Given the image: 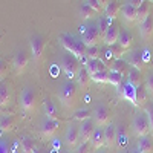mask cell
<instances>
[{"mask_svg": "<svg viewBox=\"0 0 153 153\" xmlns=\"http://www.w3.org/2000/svg\"><path fill=\"white\" fill-rule=\"evenodd\" d=\"M118 37H120V31L118 28L115 26V25L110 23V26L107 28L104 37H103V42L106 46H113V45H117L118 43Z\"/></svg>", "mask_w": 153, "mask_h": 153, "instance_id": "13", "label": "cell"}, {"mask_svg": "<svg viewBox=\"0 0 153 153\" xmlns=\"http://www.w3.org/2000/svg\"><path fill=\"white\" fill-rule=\"evenodd\" d=\"M20 106L25 112H32L35 109V92L31 87H25L20 95Z\"/></svg>", "mask_w": 153, "mask_h": 153, "instance_id": "7", "label": "cell"}, {"mask_svg": "<svg viewBox=\"0 0 153 153\" xmlns=\"http://www.w3.org/2000/svg\"><path fill=\"white\" fill-rule=\"evenodd\" d=\"M121 97L126 98V100H129L133 106H136V87L132 86L129 81L123 86V89H121Z\"/></svg>", "mask_w": 153, "mask_h": 153, "instance_id": "16", "label": "cell"}, {"mask_svg": "<svg viewBox=\"0 0 153 153\" xmlns=\"http://www.w3.org/2000/svg\"><path fill=\"white\" fill-rule=\"evenodd\" d=\"M144 2V0H127V3H130V5H133L135 8H138L139 5H141Z\"/></svg>", "mask_w": 153, "mask_h": 153, "instance_id": "46", "label": "cell"}, {"mask_svg": "<svg viewBox=\"0 0 153 153\" xmlns=\"http://www.w3.org/2000/svg\"><path fill=\"white\" fill-rule=\"evenodd\" d=\"M43 109H45V115H46V118L60 121V118H58V110H57V107H55V104H54V101H51L49 98H48V100H45V103H43Z\"/></svg>", "mask_w": 153, "mask_h": 153, "instance_id": "21", "label": "cell"}, {"mask_svg": "<svg viewBox=\"0 0 153 153\" xmlns=\"http://www.w3.org/2000/svg\"><path fill=\"white\" fill-rule=\"evenodd\" d=\"M58 97H60V101L63 103L65 107H72L75 104V100H76V86L68 80L61 86Z\"/></svg>", "mask_w": 153, "mask_h": 153, "instance_id": "3", "label": "cell"}, {"mask_svg": "<svg viewBox=\"0 0 153 153\" xmlns=\"http://www.w3.org/2000/svg\"><path fill=\"white\" fill-rule=\"evenodd\" d=\"M98 2L101 3V6H103V8H104V6H106V5H107L109 2H110V0H98Z\"/></svg>", "mask_w": 153, "mask_h": 153, "instance_id": "47", "label": "cell"}, {"mask_svg": "<svg viewBox=\"0 0 153 153\" xmlns=\"http://www.w3.org/2000/svg\"><path fill=\"white\" fill-rule=\"evenodd\" d=\"M9 98H11V94H9L8 84L5 81H0V109L9 103Z\"/></svg>", "mask_w": 153, "mask_h": 153, "instance_id": "28", "label": "cell"}, {"mask_svg": "<svg viewBox=\"0 0 153 153\" xmlns=\"http://www.w3.org/2000/svg\"><path fill=\"white\" fill-rule=\"evenodd\" d=\"M136 9H138V20L144 22L150 16V2H149V0H144V2L139 5Z\"/></svg>", "mask_w": 153, "mask_h": 153, "instance_id": "30", "label": "cell"}, {"mask_svg": "<svg viewBox=\"0 0 153 153\" xmlns=\"http://www.w3.org/2000/svg\"><path fill=\"white\" fill-rule=\"evenodd\" d=\"M95 123L98 126H106L110 123V112L104 104H98L95 109Z\"/></svg>", "mask_w": 153, "mask_h": 153, "instance_id": "12", "label": "cell"}, {"mask_svg": "<svg viewBox=\"0 0 153 153\" xmlns=\"http://www.w3.org/2000/svg\"><path fill=\"white\" fill-rule=\"evenodd\" d=\"M11 126H12V118H11V117H3L2 120H0V129L9 130Z\"/></svg>", "mask_w": 153, "mask_h": 153, "instance_id": "39", "label": "cell"}, {"mask_svg": "<svg viewBox=\"0 0 153 153\" xmlns=\"http://www.w3.org/2000/svg\"><path fill=\"white\" fill-rule=\"evenodd\" d=\"M139 34L143 38H149L153 34V17L149 16L144 22H141V26H139Z\"/></svg>", "mask_w": 153, "mask_h": 153, "instance_id": "22", "label": "cell"}, {"mask_svg": "<svg viewBox=\"0 0 153 153\" xmlns=\"http://www.w3.org/2000/svg\"><path fill=\"white\" fill-rule=\"evenodd\" d=\"M109 83L113 84L115 87H120L121 83H123V75L118 74V72H112L110 71V74H109Z\"/></svg>", "mask_w": 153, "mask_h": 153, "instance_id": "37", "label": "cell"}, {"mask_svg": "<svg viewBox=\"0 0 153 153\" xmlns=\"http://www.w3.org/2000/svg\"><path fill=\"white\" fill-rule=\"evenodd\" d=\"M129 66L130 68H135V69H138V71H143L144 69V57H143V52L141 51H133V52L130 54V57H129Z\"/></svg>", "mask_w": 153, "mask_h": 153, "instance_id": "15", "label": "cell"}, {"mask_svg": "<svg viewBox=\"0 0 153 153\" xmlns=\"http://www.w3.org/2000/svg\"><path fill=\"white\" fill-rule=\"evenodd\" d=\"M60 124V121H57V120H49V118H46L45 120V123L42 124V136L45 138V139H51L55 133H57V130H58V126Z\"/></svg>", "mask_w": 153, "mask_h": 153, "instance_id": "10", "label": "cell"}, {"mask_svg": "<svg viewBox=\"0 0 153 153\" xmlns=\"http://www.w3.org/2000/svg\"><path fill=\"white\" fill-rule=\"evenodd\" d=\"M110 71L112 72H118L121 75H126L127 72H129V63L124 61L123 58H117L112 65H110Z\"/></svg>", "mask_w": 153, "mask_h": 153, "instance_id": "24", "label": "cell"}, {"mask_svg": "<svg viewBox=\"0 0 153 153\" xmlns=\"http://www.w3.org/2000/svg\"><path fill=\"white\" fill-rule=\"evenodd\" d=\"M0 153H9V146L3 139H0Z\"/></svg>", "mask_w": 153, "mask_h": 153, "instance_id": "45", "label": "cell"}, {"mask_svg": "<svg viewBox=\"0 0 153 153\" xmlns=\"http://www.w3.org/2000/svg\"><path fill=\"white\" fill-rule=\"evenodd\" d=\"M117 127H115V124L109 123L106 126V129H104V141H106V146L107 147H113L115 144V139H117Z\"/></svg>", "mask_w": 153, "mask_h": 153, "instance_id": "18", "label": "cell"}, {"mask_svg": "<svg viewBox=\"0 0 153 153\" xmlns=\"http://www.w3.org/2000/svg\"><path fill=\"white\" fill-rule=\"evenodd\" d=\"M78 141H80V130H78V127L74 126V124H69L68 129H66V133H65V143H66V146L74 149V147H76Z\"/></svg>", "mask_w": 153, "mask_h": 153, "instance_id": "9", "label": "cell"}, {"mask_svg": "<svg viewBox=\"0 0 153 153\" xmlns=\"http://www.w3.org/2000/svg\"><path fill=\"white\" fill-rule=\"evenodd\" d=\"M100 54H101V51H100L98 45H97V46H89V48L86 49V57H87V60H98V58H100Z\"/></svg>", "mask_w": 153, "mask_h": 153, "instance_id": "36", "label": "cell"}, {"mask_svg": "<svg viewBox=\"0 0 153 153\" xmlns=\"http://www.w3.org/2000/svg\"><path fill=\"white\" fill-rule=\"evenodd\" d=\"M149 2H150V3H153V0H149Z\"/></svg>", "mask_w": 153, "mask_h": 153, "instance_id": "51", "label": "cell"}, {"mask_svg": "<svg viewBox=\"0 0 153 153\" xmlns=\"http://www.w3.org/2000/svg\"><path fill=\"white\" fill-rule=\"evenodd\" d=\"M31 45V55L34 61H38L43 55V51H45V38L38 34H34L29 40Z\"/></svg>", "mask_w": 153, "mask_h": 153, "instance_id": "6", "label": "cell"}, {"mask_svg": "<svg viewBox=\"0 0 153 153\" xmlns=\"http://www.w3.org/2000/svg\"><path fill=\"white\" fill-rule=\"evenodd\" d=\"M146 89H147V92L153 97V72L149 75V78H147V83H146Z\"/></svg>", "mask_w": 153, "mask_h": 153, "instance_id": "42", "label": "cell"}, {"mask_svg": "<svg viewBox=\"0 0 153 153\" xmlns=\"http://www.w3.org/2000/svg\"><path fill=\"white\" fill-rule=\"evenodd\" d=\"M91 146H92V149H95V150H100L103 146H106V141H104V130H101V129H95V132H94V135H92V138H91Z\"/></svg>", "mask_w": 153, "mask_h": 153, "instance_id": "20", "label": "cell"}, {"mask_svg": "<svg viewBox=\"0 0 153 153\" xmlns=\"http://www.w3.org/2000/svg\"><path fill=\"white\" fill-rule=\"evenodd\" d=\"M91 117H92V113H91V110H89V109H80V110H76L74 113V118L76 121H80V123L91 120Z\"/></svg>", "mask_w": 153, "mask_h": 153, "instance_id": "34", "label": "cell"}, {"mask_svg": "<svg viewBox=\"0 0 153 153\" xmlns=\"http://www.w3.org/2000/svg\"><path fill=\"white\" fill-rule=\"evenodd\" d=\"M92 149L91 143H81L78 147H76V153H89Z\"/></svg>", "mask_w": 153, "mask_h": 153, "instance_id": "41", "label": "cell"}, {"mask_svg": "<svg viewBox=\"0 0 153 153\" xmlns=\"http://www.w3.org/2000/svg\"><path fill=\"white\" fill-rule=\"evenodd\" d=\"M147 117H149V121H150V130L153 132V103L152 104H149V107H147Z\"/></svg>", "mask_w": 153, "mask_h": 153, "instance_id": "43", "label": "cell"}, {"mask_svg": "<svg viewBox=\"0 0 153 153\" xmlns=\"http://www.w3.org/2000/svg\"><path fill=\"white\" fill-rule=\"evenodd\" d=\"M121 12H123V17L126 22H129V23H133L138 20V9L130 5V3H124L121 6Z\"/></svg>", "mask_w": 153, "mask_h": 153, "instance_id": "14", "label": "cell"}, {"mask_svg": "<svg viewBox=\"0 0 153 153\" xmlns=\"http://www.w3.org/2000/svg\"><path fill=\"white\" fill-rule=\"evenodd\" d=\"M5 75H6V63L0 58V81L5 78Z\"/></svg>", "mask_w": 153, "mask_h": 153, "instance_id": "44", "label": "cell"}, {"mask_svg": "<svg viewBox=\"0 0 153 153\" xmlns=\"http://www.w3.org/2000/svg\"><path fill=\"white\" fill-rule=\"evenodd\" d=\"M58 40H60L61 46L66 49V52L72 54L74 57H76L78 60H83V58L86 57V49H87V46L83 43L81 38L75 37V35H72V34H68V32H63V34H60Z\"/></svg>", "mask_w": 153, "mask_h": 153, "instance_id": "1", "label": "cell"}, {"mask_svg": "<svg viewBox=\"0 0 153 153\" xmlns=\"http://www.w3.org/2000/svg\"><path fill=\"white\" fill-rule=\"evenodd\" d=\"M40 153H52V152H51V150H42Z\"/></svg>", "mask_w": 153, "mask_h": 153, "instance_id": "48", "label": "cell"}, {"mask_svg": "<svg viewBox=\"0 0 153 153\" xmlns=\"http://www.w3.org/2000/svg\"><path fill=\"white\" fill-rule=\"evenodd\" d=\"M147 103V89L141 84L136 87V106H144Z\"/></svg>", "mask_w": 153, "mask_h": 153, "instance_id": "31", "label": "cell"}, {"mask_svg": "<svg viewBox=\"0 0 153 153\" xmlns=\"http://www.w3.org/2000/svg\"><path fill=\"white\" fill-rule=\"evenodd\" d=\"M61 153H71V152H69V150H63Z\"/></svg>", "mask_w": 153, "mask_h": 153, "instance_id": "49", "label": "cell"}, {"mask_svg": "<svg viewBox=\"0 0 153 153\" xmlns=\"http://www.w3.org/2000/svg\"><path fill=\"white\" fill-rule=\"evenodd\" d=\"M20 146H22L23 153H34L37 150V146L34 143V139L29 138V136H22L20 138Z\"/></svg>", "mask_w": 153, "mask_h": 153, "instance_id": "27", "label": "cell"}, {"mask_svg": "<svg viewBox=\"0 0 153 153\" xmlns=\"http://www.w3.org/2000/svg\"><path fill=\"white\" fill-rule=\"evenodd\" d=\"M61 68H63V71H65L68 80L72 81V80L76 78V75H78V72L81 69L80 68V60L76 57H74L72 54L66 52L61 57Z\"/></svg>", "mask_w": 153, "mask_h": 153, "instance_id": "2", "label": "cell"}, {"mask_svg": "<svg viewBox=\"0 0 153 153\" xmlns=\"http://www.w3.org/2000/svg\"><path fill=\"white\" fill-rule=\"evenodd\" d=\"M136 150L139 153H153V141L152 138L147 136H139V141L136 144Z\"/></svg>", "mask_w": 153, "mask_h": 153, "instance_id": "17", "label": "cell"}, {"mask_svg": "<svg viewBox=\"0 0 153 153\" xmlns=\"http://www.w3.org/2000/svg\"><path fill=\"white\" fill-rule=\"evenodd\" d=\"M110 19H107L106 16H103V17H100L98 19V22H97V25H98V29H100V34H101V37H104V34H106V31H107V28L110 26Z\"/></svg>", "mask_w": 153, "mask_h": 153, "instance_id": "33", "label": "cell"}, {"mask_svg": "<svg viewBox=\"0 0 153 153\" xmlns=\"http://www.w3.org/2000/svg\"><path fill=\"white\" fill-rule=\"evenodd\" d=\"M120 11H121V6H120V3L117 2V0H110V2L104 6V14L110 20L117 19L118 14H120Z\"/></svg>", "mask_w": 153, "mask_h": 153, "instance_id": "19", "label": "cell"}, {"mask_svg": "<svg viewBox=\"0 0 153 153\" xmlns=\"http://www.w3.org/2000/svg\"><path fill=\"white\" fill-rule=\"evenodd\" d=\"M97 14V12L89 6V3L87 2H84L81 6H80V17L83 19V20H89V19H92L94 16Z\"/></svg>", "mask_w": 153, "mask_h": 153, "instance_id": "32", "label": "cell"}, {"mask_svg": "<svg viewBox=\"0 0 153 153\" xmlns=\"http://www.w3.org/2000/svg\"><path fill=\"white\" fill-rule=\"evenodd\" d=\"M133 129H135V133L138 136H147L152 132L147 113H141V112H139V113L135 115V118H133Z\"/></svg>", "mask_w": 153, "mask_h": 153, "instance_id": "5", "label": "cell"}, {"mask_svg": "<svg viewBox=\"0 0 153 153\" xmlns=\"http://www.w3.org/2000/svg\"><path fill=\"white\" fill-rule=\"evenodd\" d=\"M91 80H92V76H91V74L87 72V69H86V68H81L80 72H78V75H76L78 86L83 87V89H86V87L89 86V81H91Z\"/></svg>", "mask_w": 153, "mask_h": 153, "instance_id": "29", "label": "cell"}, {"mask_svg": "<svg viewBox=\"0 0 153 153\" xmlns=\"http://www.w3.org/2000/svg\"><path fill=\"white\" fill-rule=\"evenodd\" d=\"M78 130H80V141L81 143H89L92 135H94V132H95V123L92 120L83 121V123H80Z\"/></svg>", "mask_w": 153, "mask_h": 153, "instance_id": "8", "label": "cell"}, {"mask_svg": "<svg viewBox=\"0 0 153 153\" xmlns=\"http://www.w3.org/2000/svg\"><path fill=\"white\" fill-rule=\"evenodd\" d=\"M110 48V52H112V57H115V60H117V58H120V57H123L126 52H127V51L126 49H123L118 43L117 45H113V46H109Z\"/></svg>", "mask_w": 153, "mask_h": 153, "instance_id": "38", "label": "cell"}, {"mask_svg": "<svg viewBox=\"0 0 153 153\" xmlns=\"http://www.w3.org/2000/svg\"><path fill=\"white\" fill-rule=\"evenodd\" d=\"M81 32H83V43L89 48V46H97L101 40H103V37L100 34V29H98V25L97 23H92L89 25L87 28H81Z\"/></svg>", "mask_w": 153, "mask_h": 153, "instance_id": "4", "label": "cell"}, {"mask_svg": "<svg viewBox=\"0 0 153 153\" xmlns=\"http://www.w3.org/2000/svg\"><path fill=\"white\" fill-rule=\"evenodd\" d=\"M86 2L89 3V6H91L97 14H100V12L103 11V6H101V3L98 2V0H86Z\"/></svg>", "mask_w": 153, "mask_h": 153, "instance_id": "40", "label": "cell"}, {"mask_svg": "<svg viewBox=\"0 0 153 153\" xmlns=\"http://www.w3.org/2000/svg\"><path fill=\"white\" fill-rule=\"evenodd\" d=\"M132 43H133V38H132V34L127 31V29H124V31H121L120 32V37H118V45L123 48V49H126V51H129V48L132 46Z\"/></svg>", "mask_w": 153, "mask_h": 153, "instance_id": "25", "label": "cell"}, {"mask_svg": "<svg viewBox=\"0 0 153 153\" xmlns=\"http://www.w3.org/2000/svg\"><path fill=\"white\" fill-rule=\"evenodd\" d=\"M28 61H29V58H28V54L25 52V51H19V52L14 55V60H12V66H14V69H16V72H17L19 75L26 71Z\"/></svg>", "mask_w": 153, "mask_h": 153, "instance_id": "11", "label": "cell"}, {"mask_svg": "<svg viewBox=\"0 0 153 153\" xmlns=\"http://www.w3.org/2000/svg\"><path fill=\"white\" fill-rule=\"evenodd\" d=\"M86 69H87V72L91 74V76H92L94 74H97V72H100V71H104L106 68H104V65H103V61L98 58V60H87Z\"/></svg>", "mask_w": 153, "mask_h": 153, "instance_id": "26", "label": "cell"}, {"mask_svg": "<svg viewBox=\"0 0 153 153\" xmlns=\"http://www.w3.org/2000/svg\"><path fill=\"white\" fill-rule=\"evenodd\" d=\"M132 153H139V152H138V150H135V152H132Z\"/></svg>", "mask_w": 153, "mask_h": 153, "instance_id": "50", "label": "cell"}, {"mask_svg": "<svg viewBox=\"0 0 153 153\" xmlns=\"http://www.w3.org/2000/svg\"><path fill=\"white\" fill-rule=\"evenodd\" d=\"M109 74H110V71H106V69L100 71V72L92 75V81H95V83H109Z\"/></svg>", "mask_w": 153, "mask_h": 153, "instance_id": "35", "label": "cell"}, {"mask_svg": "<svg viewBox=\"0 0 153 153\" xmlns=\"http://www.w3.org/2000/svg\"><path fill=\"white\" fill-rule=\"evenodd\" d=\"M101 153H103V152H101Z\"/></svg>", "mask_w": 153, "mask_h": 153, "instance_id": "52", "label": "cell"}, {"mask_svg": "<svg viewBox=\"0 0 153 153\" xmlns=\"http://www.w3.org/2000/svg\"><path fill=\"white\" fill-rule=\"evenodd\" d=\"M127 81H129L132 86L138 87V86H141V81H143V74L141 71H138L135 68H130L129 72H127Z\"/></svg>", "mask_w": 153, "mask_h": 153, "instance_id": "23", "label": "cell"}]
</instances>
